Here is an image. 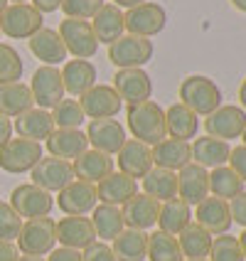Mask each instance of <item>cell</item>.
<instances>
[{
    "instance_id": "6da1fadb",
    "label": "cell",
    "mask_w": 246,
    "mask_h": 261,
    "mask_svg": "<svg viewBox=\"0 0 246 261\" xmlns=\"http://www.w3.org/2000/svg\"><path fill=\"white\" fill-rule=\"evenodd\" d=\"M128 128L135 141L145 145H158L162 138H168L165 128V111L155 101H143L128 106Z\"/></svg>"
},
{
    "instance_id": "7a4b0ae2",
    "label": "cell",
    "mask_w": 246,
    "mask_h": 261,
    "mask_svg": "<svg viewBox=\"0 0 246 261\" xmlns=\"http://www.w3.org/2000/svg\"><path fill=\"white\" fill-rule=\"evenodd\" d=\"M180 103H185L197 116H209L222 106V89L209 76L192 74L180 84Z\"/></svg>"
},
{
    "instance_id": "3957f363",
    "label": "cell",
    "mask_w": 246,
    "mask_h": 261,
    "mask_svg": "<svg viewBox=\"0 0 246 261\" xmlns=\"http://www.w3.org/2000/svg\"><path fill=\"white\" fill-rule=\"evenodd\" d=\"M54 219L52 217H35L22 222V229L17 234V251L22 256H47L54 244H57V237H54Z\"/></svg>"
},
{
    "instance_id": "277c9868",
    "label": "cell",
    "mask_w": 246,
    "mask_h": 261,
    "mask_svg": "<svg viewBox=\"0 0 246 261\" xmlns=\"http://www.w3.org/2000/svg\"><path fill=\"white\" fill-rule=\"evenodd\" d=\"M153 52H155V47L148 37L126 32L116 42L108 44V62L116 69H143V64L153 59Z\"/></svg>"
},
{
    "instance_id": "5b68a950",
    "label": "cell",
    "mask_w": 246,
    "mask_h": 261,
    "mask_svg": "<svg viewBox=\"0 0 246 261\" xmlns=\"http://www.w3.org/2000/svg\"><path fill=\"white\" fill-rule=\"evenodd\" d=\"M44 28L42 13H37L30 3H13L0 15V32L10 40H30Z\"/></svg>"
},
{
    "instance_id": "8992f818",
    "label": "cell",
    "mask_w": 246,
    "mask_h": 261,
    "mask_svg": "<svg viewBox=\"0 0 246 261\" xmlns=\"http://www.w3.org/2000/svg\"><path fill=\"white\" fill-rule=\"evenodd\" d=\"M59 37L67 47V52L74 55L76 59H89L99 52V40H96L89 20H74V17L62 20L59 22Z\"/></svg>"
},
{
    "instance_id": "52a82bcc",
    "label": "cell",
    "mask_w": 246,
    "mask_h": 261,
    "mask_svg": "<svg viewBox=\"0 0 246 261\" xmlns=\"http://www.w3.org/2000/svg\"><path fill=\"white\" fill-rule=\"evenodd\" d=\"M123 22H126V32L128 35H138V37H153L165 30L168 25V13L158 3H141L135 8H128L123 13Z\"/></svg>"
},
{
    "instance_id": "ba28073f",
    "label": "cell",
    "mask_w": 246,
    "mask_h": 261,
    "mask_svg": "<svg viewBox=\"0 0 246 261\" xmlns=\"http://www.w3.org/2000/svg\"><path fill=\"white\" fill-rule=\"evenodd\" d=\"M42 158V145L28 138H10L0 148V168L5 173H30Z\"/></svg>"
},
{
    "instance_id": "9c48e42d",
    "label": "cell",
    "mask_w": 246,
    "mask_h": 261,
    "mask_svg": "<svg viewBox=\"0 0 246 261\" xmlns=\"http://www.w3.org/2000/svg\"><path fill=\"white\" fill-rule=\"evenodd\" d=\"M10 207L22 219L47 217L54 207V197H52V192L37 188L32 182H25V185H17L10 192Z\"/></svg>"
},
{
    "instance_id": "30bf717a",
    "label": "cell",
    "mask_w": 246,
    "mask_h": 261,
    "mask_svg": "<svg viewBox=\"0 0 246 261\" xmlns=\"http://www.w3.org/2000/svg\"><path fill=\"white\" fill-rule=\"evenodd\" d=\"M30 94L32 101L37 103V109L52 111L62 99H64V84H62V74L57 67H40L37 72L32 74L30 82Z\"/></svg>"
},
{
    "instance_id": "8fae6325",
    "label": "cell",
    "mask_w": 246,
    "mask_h": 261,
    "mask_svg": "<svg viewBox=\"0 0 246 261\" xmlns=\"http://www.w3.org/2000/svg\"><path fill=\"white\" fill-rule=\"evenodd\" d=\"M30 177H32V185L47 190V192H59L64 190L69 182H74V168L69 160L62 158H40V163L30 170Z\"/></svg>"
},
{
    "instance_id": "7c38bea8",
    "label": "cell",
    "mask_w": 246,
    "mask_h": 261,
    "mask_svg": "<svg viewBox=\"0 0 246 261\" xmlns=\"http://www.w3.org/2000/svg\"><path fill=\"white\" fill-rule=\"evenodd\" d=\"M54 237H57V242L62 247L76 249V251H84L89 244L96 242L94 224L84 215H67V217H62L54 224Z\"/></svg>"
},
{
    "instance_id": "4fadbf2b",
    "label": "cell",
    "mask_w": 246,
    "mask_h": 261,
    "mask_svg": "<svg viewBox=\"0 0 246 261\" xmlns=\"http://www.w3.org/2000/svg\"><path fill=\"white\" fill-rule=\"evenodd\" d=\"M204 128H207V136L229 143L232 138H241L246 128V111L241 106H219L217 111L207 116Z\"/></svg>"
},
{
    "instance_id": "5bb4252c",
    "label": "cell",
    "mask_w": 246,
    "mask_h": 261,
    "mask_svg": "<svg viewBox=\"0 0 246 261\" xmlns=\"http://www.w3.org/2000/svg\"><path fill=\"white\" fill-rule=\"evenodd\" d=\"M192 219L207 229L212 237H219V234H229L232 229V212H229V202L227 200H219V197H204L200 204H195V215Z\"/></svg>"
},
{
    "instance_id": "9a60e30c",
    "label": "cell",
    "mask_w": 246,
    "mask_h": 261,
    "mask_svg": "<svg viewBox=\"0 0 246 261\" xmlns=\"http://www.w3.org/2000/svg\"><path fill=\"white\" fill-rule=\"evenodd\" d=\"M79 106L84 111V116L96 121V118H114L118 116V111L123 109V101L118 99V94L114 87L106 84H94L87 94L79 96Z\"/></svg>"
},
{
    "instance_id": "2e32d148",
    "label": "cell",
    "mask_w": 246,
    "mask_h": 261,
    "mask_svg": "<svg viewBox=\"0 0 246 261\" xmlns=\"http://www.w3.org/2000/svg\"><path fill=\"white\" fill-rule=\"evenodd\" d=\"M114 91L118 94L121 101L133 106V103L150 101L153 82L143 69H118L116 76H114Z\"/></svg>"
},
{
    "instance_id": "e0dca14e",
    "label": "cell",
    "mask_w": 246,
    "mask_h": 261,
    "mask_svg": "<svg viewBox=\"0 0 246 261\" xmlns=\"http://www.w3.org/2000/svg\"><path fill=\"white\" fill-rule=\"evenodd\" d=\"M89 145L94 150H101L106 155H116L121 150V145L126 143V128L118 123L116 118H96L91 121L87 128Z\"/></svg>"
},
{
    "instance_id": "ac0fdd59",
    "label": "cell",
    "mask_w": 246,
    "mask_h": 261,
    "mask_svg": "<svg viewBox=\"0 0 246 261\" xmlns=\"http://www.w3.org/2000/svg\"><path fill=\"white\" fill-rule=\"evenodd\" d=\"M177 197L189 207L209 197V170L197 163H189L182 170H177Z\"/></svg>"
},
{
    "instance_id": "d6986e66",
    "label": "cell",
    "mask_w": 246,
    "mask_h": 261,
    "mask_svg": "<svg viewBox=\"0 0 246 261\" xmlns=\"http://www.w3.org/2000/svg\"><path fill=\"white\" fill-rule=\"evenodd\" d=\"M158 212H160V202L148 197L145 192H138L133 195L128 202L121 207V215H123V224L128 229H150L158 224Z\"/></svg>"
},
{
    "instance_id": "ffe728a7",
    "label": "cell",
    "mask_w": 246,
    "mask_h": 261,
    "mask_svg": "<svg viewBox=\"0 0 246 261\" xmlns=\"http://www.w3.org/2000/svg\"><path fill=\"white\" fill-rule=\"evenodd\" d=\"M118 155V173L128 175L133 180H143L145 173L153 168V150L150 145L141 143L135 138H128L126 143L121 145V150L116 153Z\"/></svg>"
},
{
    "instance_id": "44dd1931",
    "label": "cell",
    "mask_w": 246,
    "mask_h": 261,
    "mask_svg": "<svg viewBox=\"0 0 246 261\" xmlns=\"http://www.w3.org/2000/svg\"><path fill=\"white\" fill-rule=\"evenodd\" d=\"M47 150L52 158L76 160L89 150V138L81 128H54L47 138Z\"/></svg>"
},
{
    "instance_id": "7402d4cb",
    "label": "cell",
    "mask_w": 246,
    "mask_h": 261,
    "mask_svg": "<svg viewBox=\"0 0 246 261\" xmlns=\"http://www.w3.org/2000/svg\"><path fill=\"white\" fill-rule=\"evenodd\" d=\"M57 204L64 215H87V212H91V210L99 204L96 185L74 180V182H69L64 190H59Z\"/></svg>"
},
{
    "instance_id": "603a6c76",
    "label": "cell",
    "mask_w": 246,
    "mask_h": 261,
    "mask_svg": "<svg viewBox=\"0 0 246 261\" xmlns=\"http://www.w3.org/2000/svg\"><path fill=\"white\" fill-rule=\"evenodd\" d=\"M74 168V177L81 180V182H89V185H99L103 177L114 173V155H106L101 150H87L81 153L79 158L72 163Z\"/></svg>"
},
{
    "instance_id": "cb8c5ba5",
    "label": "cell",
    "mask_w": 246,
    "mask_h": 261,
    "mask_svg": "<svg viewBox=\"0 0 246 261\" xmlns=\"http://www.w3.org/2000/svg\"><path fill=\"white\" fill-rule=\"evenodd\" d=\"M150 150H153V165L155 168H165V170H173V173L182 170L185 165L192 163V143L189 141L162 138Z\"/></svg>"
},
{
    "instance_id": "d4e9b609",
    "label": "cell",
    "mask_w": 246,
    "mask_h": 261,
    "mask_svg": "<svg viewBox=\"0 0 246 261\" xmlns=\"http://www.w3.org/2000/svg\"><path fill=\"white\" fill-rule=\"evenodd\" d=\"M28 42H30V52L40 59V62H44L47 67H57V64H64V62H67V55H69V52H67V47H64L57 30L42 28L40 32H35Z\"/></svg>"
},
{
    "instance_id": "484cf974",
    "label": "cell",
    "mask_w": 246,
    "mask_h": 261,
    "mask_svg": "<svg viewBox=\"0 0 246 261\" xmlns=\"http://www.w3.org/2000/svg\"><path fill=\"white\" fill-rule=\"evenodd\" d=\"M133 195H138V180H133L123 173H116V170L96 185V197L101 204L123 207Z\"/></svg>"
},
{
    "instance_id": "4316f807",
    "label": "cell",
    "mask_w": 246,
    "mask_h": 261,
    "mask_svg": "<svg viewBox=\"0 0 246 261\" xmlns=\"http://www.w3.org/2000/svg\"><path fill=\"white\" fill-rule=\"evenodd\" d=\"M59 74H62L64 94H72V96H81L96 84V67L89 59H69L64 62Z\"/></svg>"
},
{
    "instance_id": "83f0119b",
    "label": "cell",
    "mask_w": 246,
    "mask_h": 261,
    "mask_svg": "<svg viewBox=\"0 0 246 261\" xmlns=\"http://www.w3.org/2000/svg\"><path fill=\"white\" fill-rule=\"evenodd\" d=\"M91 30L96 35L99 44H111L118 37L126 35V22H123V13L114 3H103L101 10L91 17Z\"/></svg>"
},
{
    "instance_id": "f1b7e54d",
    "label": "cell",
    "mask_w": 246,
    "mask_h": 261,
    "mask_svg": "<svg viewBox=\"0 0 246 261\" xmlns=\"http://www.w3.org/2000/svg\"><path fill=\"white\" fill-rule=\"evenodd\" d=\"M15 130L20 133V138H28V141H47L49 133L54 130V121H52V114L44 111V109H30L22 116L15 118Z\"/></svg>"
},
{
    "instance_id": "f546056e",
    "label": "cell",
    "mask_w": 246,
    "mask_h": 261,
    "mask_svg": "<svg viewBox=\"0 0 246 261\" xmlns=\"http://www.w3.org/2000/svg\"><path fill=\"white\" fill-rule=\"evenodd\" d=\"M229 153L232 145L222 138H212V136H202L192 143V163L202 165V168H219L229 163Z\"/></svg>"
},
{
    "instance_id": "4dcf8cb0",
    "label": "cell",
    "mask_w": 246,
    "mask_h": 261,
    "mask_svg": "<svg viewBox=\"0 0 246 261\" xmlns=\"http://www.w3.org/2000/svg\"><path fill=\"white\" fill-rule=\"evenodd\" d=\"M141 182H143L145 195L153 197V200H158L160 204L177 197V173H173V170H165V168H155L153 165Z\"/></svg>"
},
{
    "instance_id": "1f68e13d",
    "label": "cell",
    "mask_w": 246,
    "mask_h": 261,
    "mask_svg": "<svg viewBox=\"0 0 246 261\" xmlns=\"http://www.w3.org/2000/svg\"><path fill=\"white\" fill-rule=\"evenodd\" d=\"M192 207L187 202H182L180 197L175 200H168V202L160 204L158 212V227L160 232L170 234V237H177L187 224H192Z\"/></svg>"
},
{
    "instance_id": "d6a6232c",
    "label": "cell",
    "mask_w": 246,
    "mask_h": 261,
    "mask_svg": "<svg viewBox=\"0 0 246 261\" xmlns=\"http://www.w3.org/2000/svg\"><path fill=\"white\" fill-rule=\"evenodd\" d=\"M165 128L170 138L177 141H189L197 136L200 128V118L197 114H192L185 103H173L168 111H165Z\"/></svg>"
},
{
    "instance_id": "836d02e7",
    "label": "cell",
    "mask_w": 246,
    "mask_h": 261,
    "mask_svg": "<svg viewBox=\"0 0 246 261\" xmlns=\"http://www.w3.org/2000/svg\"><path fill=\"white\" fill-rule=\"evenodd\" d=\"M35 106L30 87L22 82H13V84H3L0 87V116L17 118L25 111Z\"/></svg>"
},
{
    "instance_id": "e575fe53",
    "label": "cell",
    "mask_w": 246,
    "mask_h": 261,
    "mask_svg": "<svg viewBox=\"0 0 246 261\" xmlns=\"http://www.w3.org/2000/svg\"><path fill=\"white\" fill-rule=\"evenodd\" d=\"M212 242H214V237L207 229H202L197 222L187 224L177 234V244H180V251L185 259H207L212 251Z\"/></svg>"
},
{
    "instance_id": "d590c367",
    "label": "cell",
    "mask_w": 246,
    "mask_h": 261,
    "mask_svg": "<svg viewBox=\"0 0 246 261\" xmlns=\"http://www.w3.org/2000/svg\"><path fill=\"white\" fill-rule=\"evenodd\" d=\"M114 256L116 261H143L148 259V234L141 229H123L114 239Z\"/></svg>"
},
{
    "instance_id": "8d00e7d4",
    "label": "cell",
    "mask_w": 246,
    "mask_h": 261,
    "mask_svg": "<svg viewBox=\"0 0 246 261\" xmlns=\"http://www.w3.org/2000/svg\"><path fill=\"white\" fill-rule=\"evenodd\" d=\"M91 224H94V232L96 239L103 242H114L118 234L126 229L123 224V215H121V207H111V204H96L91 210Z\"/></svg>"
},
{
    "instance_id": "74e56055",
    "label": "cell",
    "mask_w": 246,
    "mask_h": 261,
    "mask_svg": "<svg viewBox=\"0 0 246 261\" xmlns=\"http://www.w3.org/2000/svg\"><path fill=\"white\" fill-rule=\"evenodd\" d=\"M244 180L239 177V175L234 173L229 165H219L214 168L212 173H209V192L219 197V200H234L236 195H241L244 192Z\"/></svg>"
},
{
    "instance_id": "f35d334b",
    "label": "cell",
    "mask_w": 246,
    "mask_h": 261,
    "mask_svg": "<svg viewBox=\"0 0 246 261\" xmlns=\"http://www.w3.org/2000/svg\"><path fill=\"white\" fill-rule=\"evenodd\" d=\"M148 259L150 261H185L177 237H170L165 232L148 234Z\"/></svg>"
},
{
    "instance_id": "ab89813d",
    "label": "cell",
    "mask_w": 246,
    "mask_h": 261,
    "mask_svg": "<svg viewBox=\"0 0 246 261\" xmlns=\"http://www.w3.org/2000/svg\"><path fill=\"white\" fill-rule=\"evenodd\" d=\"M49 114L54 121V128H81V123L87 118L76 99H62Z\"/></svg>"
},
{
    "instance_id": "60d3db41",
    "label": "cell",
    "mask_w": 246,
    "mask_h": 261,
    "mask_svg": "<svg viewBox=\"0 0 246 261\" xmlns=\"http://www.w3.org/2000/svg\"><path fill=\"white\" fill-rule=\"evenodd\" d=\"M22 69H25V64H22V57L17 55V49L0 42V87L20 82Z\"/></svg>"
},
{
    "instance_id": "b9f144b4",
    "label": "cell",
    "mask_w": 246,
    "mask_h": 261,
    "mask_svg": "<svg viewBox=\"0 0 246 261\" xmlns=\"http://www.w3.org/2000/svg\"><path fill=\"white\" fill-rule=\"evenodd\" d=\"M209 261H244L239 237H232V234H219V237H214L212 251H209Z\"/></svg>"
},
{
    "instance_id": "7bdbcfd3",
    "label": "cell",
    "mask_w": 246,
    "mask_h": 261,
    "mask_svg": "<svg viewBox=\"0 0 246 261\" xmlns=\"http://www.w3.org/2000/svg\"><path fill=\"white\" fill-rule=\"evenodd\" d=\"M106 0H62V13L74 20H91Z\"/></svg>"
},
{
    "instance_id": "ee69618b",
    "label": "cell",
    "mask_w": 246,
    "mask_h": 261,
    "mask_svg": "<svg viewBox=\"0 0 246 261\" xmlns=\"http://www.w3.org/2000/svg\"><path fill=\"white\" fill-rule=\"evenodd\" d=\"M22 229V217L10 204L0 202V242H13Z\"/></svg>"
},
{
    "instance_id": "f6af8a7d",
    "label": "cell",
    "mask_w": 246,
    "mask_h": 261,
    "mask_svg": "<svg viewBox=\"0 0 246 261\" xmlns=\"http://www.w3.org/2000/svg\"><path fill=\"white\" fill-rule=\"evenodd\" d=\"M81 261H116V256H114V251H111L108 244L94 242V244H89V247L81 251Z\"/></svg>"
},
{
    "instance_id": "bcb514c9",
    "label": "cell",
    "mask_w": 246,
    "mask_h": 261,
    "mask_svg": "<svg viewBox=\"0 0 246 261\" xmlns=\"http://www.w3.org/2000/svg\"><path fill=\"white\" fill-rule=\"evenodd\" d=\"M229 168L246 182V145H236L229 153Z\"/></svg>"
},
{
    "instance_id": "7dc6e473",
    "label": "cell",
    "mask_w": 246,
    "mask_h": 261,
    "mask_svg": "<svg viewBox=\"0 0 246 261\" xmlns=\"http://www.w3.org/2000/svg\"><path fill=\"white\" fill-rule=\"evenodd\" d=\"M229 212H232V222L241 224L246 229V190L241 195H236L234 200H229Z\"/></svg>"
},
{
    "instance_id": "c3c4849f",
    "label": "cell",
    "mask_w": 246,
    "mask_h": 261,
    "mask_svg": "<svg viewBox=\"0 0 246 261\" xmlns=\"http://www.w3.org/2000/svg\"><path fill=\"white\" fill-rule=\"evenodd\" d=\"M47 261H81V251L59 247V249H52V251H49V259Z\"/></svg>"
},
{
    "instance_id": "681fc988",
    "label": "cell",
    "mask_w": 246,
    "mask_h": 261,
    "mask_svg": "<svg viewBox=\"0 0 246 261\" xmlns=\"http://www.w3.org/2000/svg\"><path fill=\"white\" fill-rule=\"evenodd\" d=\"M20 259V251L13 242H0V261H17Z\"/></svg>"
},
{
    "instance_id": "f907efd6",
    "label": "cell",
    "mask_w": 246,
    "mask_h": 261,
    "mask_svg": "<svg viewBox=\"0 0 246 261\" xmlns=\"http://www.w3.org/2000/svg\"><path fill=\"white\" fill-rule=\"evenodd\" d=\"M59 5H62V0H32V8L37 10V13H54V10H59Z\"/></svg>"
},
{
    "instance_id": "816d5d0a",
    "label": "cell",
    "mask_w": 246,
    "mask_h": 261,
    "mask_svg": "<svg viewBox=\"0 0 246 261\" xmlns=\"http://www.w3.org/2000/svg\"><path fill=\"white\" fill-rule=\"evenodd\" d=\"M13 138V121L8 116H0V148Z\"/></svg>"
},
{
    "instance_id": "f5cc1de1",
    "label": "cell",
    "mask_w": 246,
    "mask_h": 261,
    "mask_svg": "<svg viewBox=\"0 0 246 261\" xmlns=\"http://www.w3.org/2000/svg\"><path fill=\"white\" fill-rule=\"evenodd\" d=\"M141 3H145V0H114V5L116 8H135V5H141Z\"/></svg>"
},
{
    "instance_id": "db71d44e",
    "label": "cell",
    "mask_w": 246,
    "mask_h": 261,
    "mask_svg": "<svg viewBox=\"0 0 246 261\" xmlns=\"http://www.w3.org/2000/svg\"><path fill=\"white\" fill-rule=\"evenodd\" d=\"M239 101H241V109L246 111V79L241 82V87H239Z\"/></svg>"
},
{
    "instance_id": "11a10c76",
    "label": "cell",
    "mask_w": 246,
    "mask_h": 261,
    "mask_svg": "<svg viewBox=\"0 0 246 261\" xmlns=\"http://www.w3.org/2000/svg\"><path fill=\"white\" fill-rule=\"evenodd\" d=\"M236 10H241V13H246V0H229Z\"/></svg>"
},
{
    "instance_id": "9f6ffc18",
    "label": "cell",
    "mask_w": 246,
    "mask_h": 261,
    "mask_svg": "<svg viewBox=\"0 0 246 261\" xmlns=\"http://www.w3.org/2000/svg\"><path fill=\"white\" fill-rule=\"evenodd\" d=\"M239 244H241V254H244V261H246V229L239 234Z\"/></svg>"
},
{
    "instance_id": "6f0895ef",
    "label": "cell",
    "mask_w": 246,
    "mask_h": 261,
    "mask_svg": "<svg viewBox=\"0 0 246 261\" xmlns=\"http://www.w3.org/2000/svg\"><path fill=\"white\" fill-rule=\"evenodd\" d=\"M17 261H44L42 256H20Z\"/></svg>"
},
{
    "instance_id": "680465c9",
    "label": "cell",
    "mask_w": 246,
    "mask_h": 261,
    "mask_svg": "<svg viewBox=\"0 0 246 261\" xmlns=\"http://www.w3.org/2000/svg\"><path fill=\"white\" fill-rule=\"evenodd\" d=\"M8 3H10V0H0V15H3V10L8 8Z\"/></svg>"
},
{
    "instance_id": "91938a15",
    "label": "cell",
    "mask_w": 246,
    "mask_h": 261,
    "mask_svg": "<svg viewBox=\"0 0 246 261\" xmlns=\"http://www.w3.org/2000/svg\"><path fill=\"white\" fill-rule=\"evenodd\" d=\"M241 138H244V145H246V128H244V133H241Z\"/></svg>"
},
{
    "instance_id": "94428289",
    "label": "cell",
    "mask_w": 246,
    "mask_h": 261,
    "mask_svg": "<svg viewBox=\"0 0 246 261\" xmlns=\"http://www.w3.org/2000/svg\"><path fill=\"white\" fill-rule=\"evenodd\" d=\"M185 261H207V259H185Z\"/></svg>"
},
{
    "instance_id": "6125c7cd",
    "label": "cell",
    "mask_w": 246,
    "mask_h": 261,
    "mask_svg": "<svg viewBox=\"0 0 246 261\" xmlns=\"http://www.w3.org/2000/svg\"><path fill=\"white\" fill-rule=\"evenodd\" d=\"M13 3H28V0H13Z\"/></svg>"
},
{
    "instance_id": "be15d7a7",
    "label": "cell",
    "mask_w": 246,
    "mask_h": 261,
    "mask_svg": "<svg viewBox=\"0 0 246 261\" xmlns=\"http://www.w3.org/2000/svg\"><path fill=\"white\" fill-rule=\"evenodd\" d=\"M0 35H3V32H0Z\"/></svg>"
}]
</instances>
